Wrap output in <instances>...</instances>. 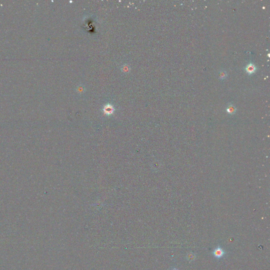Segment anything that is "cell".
I'll use <instances>...</instances> for the list:
<instances>
[{
    "instance_id": "5b68a950",
    "label": "cell",
    "mask_w": 270,
    "mask_h": 270,
    "mask_svg": "<svg viewBox=\"0 0 270 270\" xmlns=\"http://www.w3.org/2000/svg\"></svg>"
},
{
    "instance_id": "6da1fadb",
    "label": "cell",
    "mask_w": 270,
    "mask_h": 270,
    "mask_svg": "<svg viewBox=\"0 0 270 270\" xmlns=\"http://www.w3.org/2000/svg\"><path fill=\"white\" fill-rule=\"evenodd\" d=\"M213 255L217 259H221L225 255V252L220 247H218L213 251Z\"/></svg>"
},
{
    "instance_id": "7a4b0ae2",
    "label": "cell",
    "mask_w": 270,
    "mask_h": 270,
    "mask_svg": "<svg viewBox=\"0 0 270 270\" xmlns=\"http://www.w3.org/2000/svg\"><path fill=\"white\" fill-rule=\"evenodd\" d=\"M256 70H257V68L255 66L254 64L252 63H249L247 64V67H245V71H247L248 74H252Z\"/></svg>"
},
{
    "instance_id": "277c9868",
    "label": "cell",
    "mask_w": 270,
    "mask_h": 270,
    "mask_svg": "<svg viewBox=\"0 0 270 270\" xmlns=\"http://www.w3.org/2000/svg\"><path fill=\"white\" fill-rule=\"evenodd\" d=\"M225 77V75L224 74V72H221V74H220V77H221V78H224Z\"/></svg>"
},
{
    "instance_id": "3957f363",
    "label": "cell",
    "mask_w": 270,
    "mask_h": 270,
    "mask_svg": "<svg viewBox=\"0 0 270 270\" xmlns=\"http://www.w3.org/2000/svg\"><path fill=\"white\" fill-rule=\"evenodd\" d=\"M235 107L233 106H229V107L227 109V112L229 113V114H234L235 112Z\"/></svg>"
}]
</instances>
